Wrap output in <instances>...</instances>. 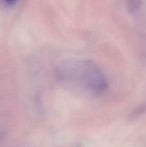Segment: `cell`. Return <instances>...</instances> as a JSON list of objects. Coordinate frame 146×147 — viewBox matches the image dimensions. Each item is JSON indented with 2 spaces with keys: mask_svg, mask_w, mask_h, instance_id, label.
<instances>
[{
  "mask_svg": "<svg viewBox=\"0 0 146 147\" xmlns=\"http://www.w3.org/2000/svg\"><path fill=\"white\" fill-rule=\"evenodd\" d=\"M140 2L139 0H129L127 2L128 9L130 10L131 12H136V11L140 8Z\"/></svg>",
  "mask_w": 146,
  "mask_h": 147,
  "instance_id": "cell-2",
  "label": "cell"
},
{
  "mask_svg": "<svg viewBox=\"0 0 146 147\" xmlns=\"http://www.w3.org/2000/svg\"><path fill=\"white\" fill-rule=\"evenodd\" d=\"M2 1H4L6 4H7V5L11 6L14 5V4L17 2V0H2Z\"/></svg>",
  "mask_w": 146,
  "mask_h": 147,
  "instance_id": "cell-3",
  "label": "cell"
},
{
  "mask_svg": "<svg viewBox=\"0 0 146 147\" xmlns=\"http://www.w3.org/2000/svg\"><path fill=\"white\" fill-rule=\"evenodd\" d=\"M56 76L64 84L79 87L92 95L104 93L107 83L95 63L88 60H67L60 63Z\"/></svg>",
  "mask_w": 146,
  "mask_h": 147,
  "instance_id": "cell-1",
  "label": "cell"
}]
</instances>
